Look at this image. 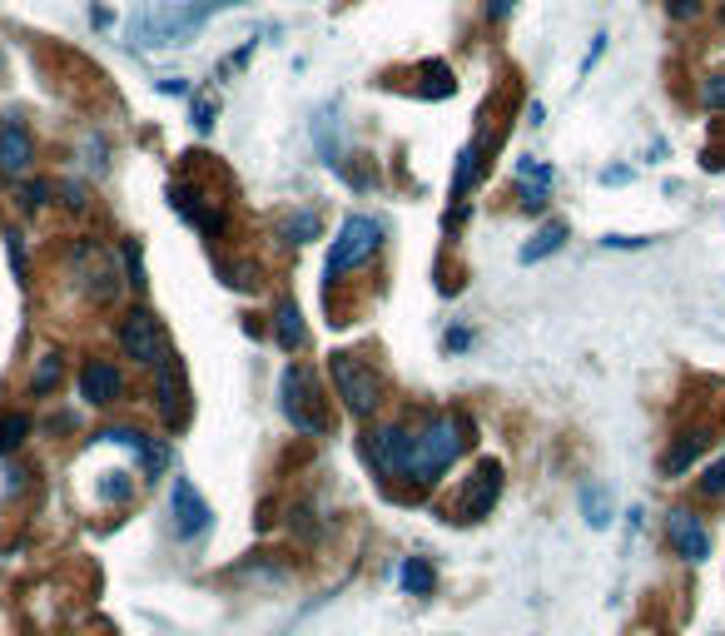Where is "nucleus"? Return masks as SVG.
Segmentation results:
<instances>
[{
  "instance_id": "1",
  "label": "nucleus",
  "mask_w": 725,
  "mask_h": 636,
  "mask_svg": "<svg viewBox=\"0 0 725 636\" xmlns=\"http://www.w3.org/2000/svg\"><path fill=\"white\" fill-rule=\"evenodd\" d=\"M229 5H244V0H200V5H150L129 21V40L144 50H164V46H185L214 11H229Z\"/></svg>"
},
{
  "instance_id": "2",
  "label": "nucleus",
  "mask_w": 725,
  "mask_h": 636,
  "mask_svg": "<svg viewBox=\"0 0 725 636\" xmlns=\"http://www.w3.org/2000/svg\"><path fill=\"white\" fill-rule=\"evenodd\" d=\"M462 433H468V428L457 423L453 412L428 418L418 433H408V462H403V478H412V483H437V478L453 468L457 453H462V443H468Z\"/></svg>"
},
{
  "instance_id": "3",
  "label": "nucleus",
  "mask_w": 725,
  "mask_h": 636,
  "mask_svg": "<svg viewBox=\"0 0 725 636\" xmlns=\"http://www.w3.org/2000/svg\"><path fill=\"white\" fill-rule=\"evenodd\" d=\"M279 398H283V418H289L298 433L323 437L328 433V412H323V393H318V378L304 364H289L279 378Z\"/></svg>"
},
{
  "instance_id": "4",
  "label": "nucleus",
  "mask_w": 725,
  "mask_h": 636,
  "mask_svg": "<svg viewBox=\"0 0 725 636\" xmlns=\"http://www.w3.org/2000/svg\"><path fill=\"white\" fill-rule=\"evenodd\" d=\"M333 389H339V398H343V408L353 412V418H368V412L378 408V373H373V364H362L358 354H333Z\"/></svg>"
},
{
  "instance_id": "5",
  "label": "nucleus",
  "mask_w": 725,
  "mask_h": 636,
  "mask_svg": "<svg viewBox=\"0 0 725 636\" xmlns=\"http://www.w3.org/2000/svg\"><path fill=\"white\" fill-rule=\"evenodd\" d=\"M378 239H383V229L368 219V214H348L339 229V239H333V254H328V279H339V274L358 269L362 259H373L378 254Z\"/></svg>"
},
{
  "instance_id": "6",
  "label": "nucleus",
  "mask_w": 725,
  "mask_h": 636,
  "mask_svg": "<svg viewBox=\"0 0 725 636\" xmlns=\"http://www.w3.org/2000/svg\"><path fill=\"white\" fill-rule=\"evenodd\" d=\"M503 497V468L497 462H478L472 468V478L462 483V493H457V503L447 507V518H457V522H482L492 512V503Z\"/></svg>"
},
{
  "instance_id": "7",
  "label": "nucleus",
  "mask_w": 725,
  "mask_h": 636,
  "mask_svg": "<svg viewBox=\"0 0 725 636\" xmlns=\"http://www.w3.org/2000/svg\"><path fill=\"white\" fill-rule=\"evenodd\" d=\"M119 348H125L135 364H144V368H154V364L169 358V339H164L160 318H154L150 308H135V314L119 323Z\"/></svg>"
},
{
  "instance_id": "8",
  "label": "nucleus",
  "mask_w": 725,
  "mask_h": 636,
  "mask_svg": "<svg viewBox=\"0 0 725 636\" xmlns=\"http://www.w3.org/2000/svg\"><path fill=\"white\" fill-rule=\"evenodd\" d=\"M666 543L676 557H686V562H705L711 557V532H705V522L696 518V512H686V507H676L666 518Z\"/></svg>"
},
{
  "instance_id": "9",
  "label": "nucleus",
  "mask_w": 725,
  "mask_h": 636,
  "mask_svg": "<svg viewBox=\"0 0 725 636\" xmlns=\"http://www.w3.org/2000/svg\"><path fill=\"white\" fill-rule=\"evenodd\" d=\"M169 507H175V532L179 537H200L209 527V503L200 497V487L189 483V478H175V493H169Z\"/></svg>"
},
{
  "instance_id": "10",
  "label": "nucleus",
  "mask_w": 725,
  "mask_h": 636,
  "mask_svg": "<svg viewBox=\"0 0 725 636\" xmlns=\"http://www.w3.org/2000/svg\"><path fill=\"white\" fill-rule=\"evenodd\" d=\"M30 160H36V140H30V130H25L21 119H5V125H0V175L5 179L25 175Z\"/></svg>"
},
{
  "instance_id": "11",
  "label": "nucleus",
  "mask_w": 725,
  "mask_h": 636,
  "mask_svg": "<svg viewBox=\"0 0 725 636\" xmlns=\"http://www.w3.org/2000/svg\"><path fill=\"white\" fill-rule=\"evenodd\" d=\"M368 462H373L383 478H398L403 462H408V433L403 428H378V433H368Z\"/></svg>"
},
{
  "instance_id": "12",
  "label": "nucleus",
  "mask_w": 725,
  "mask_h": 636,
  "mask_svg": "<svg viewBox=\"0 0 725 636\" xmlns=\"http://www.w3.org/2000/svg\"><path fill=\"white\" fill-rule=\"evenodd\" d=\"M75 264H80V279H85V294L94 298V304H110V298H115V269H110L105 264V254H100V249L94 244H80L75 249Z\"/></svg>"
},
{
  "instance_id": "13",
  "label": "nucleus",
  "mask_w": 725,
  "mask_h": 636,
  "mask_svg": "<svg viewBox=\"0 0 725 636\" xmlns=\"http://www.w3.org/2000/svg\"><path fill=\"white\" fill-rule=\"evenodd\" d=\"M80 393H85V403L105 408V403H115L119 393H125V378H119L115 364H105V358H90V364L80 368Z\"/></svg>"
},
{
  "instance_id": "14",
  "label": "nucleus",
  "mask_w": 725,
  "mask_h": 636,
  "mask_svg": "<svg viewBox=\"0 0 725 636\" xmlns=\"http://www.w3.org/2000/svg\"><path fill=\"white\" fill-rule=\"evenodd\" d=\"M154 393H160L164 423H185V378H179V364H175V358L154 364Z\"/></svg>"
},
{
  "instance_id": "15",
  "label": "nucleus",
  "mask_w": 725,
  "mask_h": 636,
  "mask_svg": "<svg viewBox=\"0 0 725 636\" xmlns=\"http://www.w3.org/2000/svg\"><path fill=\"white\" fill-rule=\"evenodd\" d=\"M705 448H711V428H690V433H681L676 443H671V453L661 458V472H666V478H681Z\"/></svg>"
},
{
  "instance_id": "16",
  "label": "nucleus",
  "mask_w": 725,
  "mask_h": 636,
  "mask_svg": "<svg viewBox=\"0 0 725 636\" xmlns=\"http://www.w3.org/2000/svg\"><path fill=\"white\" fill-rule=\"evenodd\" d=\"M517 179H522V204H526V209H542V204H547L551 169L537 165V160H522V165H517Z\"/></svg>"
},
{
  "instance_id": "17",
  "label": "nucleus",
  "mask_w": 725,
  "mask_h": 636,
  "mask_svg": "<svg viewBox=\"0 0 725 636\" xmlns=\"http://www.w3.org/2000/svg\"><path fill=\"white\" fill-rule=\"evenodd\" d=\"M576 503H582V518L592 522V527H611V493L601 483H582L576 487Z\"/></svg>"
},
{
  "instance_id": "18",
  "label": "nucleus",
  "mask_w": 725,
  "mask_h": 636,
  "mask_svg": "<svg viewBox=\"0 0 725 636\" xmlns=\"http://www.w3.org/2000/svg\"><path fill=\"white\" fill-rule=\"evenodd\" d=\"M398 582H403V592H412V597H433L437 592V572H433L428 557H408L403 572H398Z\"/></svg>"
},
{
  "instance_id": "19",
  "label": "nucleus",
  "mask_w": 725,
  "mask_h": 636,
  "mask_svg": "<svg viewBox=\"0 0 725 636\" xmlns=\"http://www.w3.org/2000/svg\"><path fill=\"white\" fill-rule=\"evenodd\" d=\"M274 333H279V348H304V318H298V308L283 298L279 308H274Z\"/></svg>"
},
{
  "instance_id": "20",
  "label": "nucleus",
  "mask_w": 725,
  "mask_h": 636,
  "mask_svg": "<svg viewBox=\"0 0 725 636\" xmlns=\"http://www.w3.org/2000/svg\"><path fill=\"white\" fill-rule=\"evenodd\" d=\"M279 234H283V244H308V239L323 234V219H318V209H298L279 225Z\"/></svg>"
},
{
  "instance_id": "21",
  "label": "nucleus",
  "mask_w": 725,
  "mask_h": 636,
  "mask_svg": "<svg viewBox=\"0 0 725 636\" xmlns=\"http://www.w3.org/2000/svg\"><path fill=\"white\" fill-rule=\"evenodd\" d=\"M562 239H567V225H542L537 239L522 249V264H537V259H547V254H557V249H562Z\"/></svg>"
},
{
  "instance_id": "22",
  "label": "nucleus",
  "mask_w": 725,
  "mask_h": 636,
  "mask_svg": "<svg viewBox=\"0 0 725 636\" xmlns=\"http://www.w3.org/2000/svg\"><path fill=\"white\" fill-rule=\"evenodd\" d=\"M30 437V418L25 412H0V453H15Z\"/></svg>"
},
{
  "instance_id": "23",
  "label": "nucleus",
  "mask_w": 725,
  "mask_h": 636,
  "mask_svg": "<svg viewBox=\"0 0 725 636\" xmlns=\"http://www.w3.org/2000/svg\"><path fill=\"white\" fill-rule=\"evenodd\" d=\"M478 185V144H468V150L457 154V175H453V194H468V189Z\"/></svg>"
},
{
  "instance_id": "24",
  "label": "nucleus",
  "mask_w": 725,
  "mask_h": 636,
  "mask_svg": "<svg viewBox=\"0 0 725 636\" xmlns=\"http://www.w3.org/2000/svg\"><path fill=\"white\" fill-rule=\"evenodd\" d=\"M55 383H60V358L50 354V358H40V373L30 378V389H36V393H50Z\"/></svg>"
},
{
  "instance_id": "25",
  "label": "nucleus",
  "mask_w": 725,
  "mask_h": 636,
  "mask_svg": "<svg viewBox=\"0 0 725 636\" xmlns=\"http://www.w3.org/2000/svg\"><path fill=\"white\" fill-rule=\"evenodd\" d=\"M46 200H50V185H46V179H36V185H21V209H25V214H36Z\"/></svg>"
},
{
  "instance_id": "26",
  "label": "nucleus",
  "mask_w": 725,
  "mask_h": 636,
  "mask_svg": "<svg viewBox=\"0 0 725 636\" xmlns=\"http://www.w3.org/2000/svg\"><path fill=\"white\" fill-rule=\"evenodd\" d=\"M422 75H428V85H422V94H433V100H437V94H447V90H453V80H447V65H428V71H422Z\"/></svg>"
},
{
  "instance_id": "27",
  "label": "nucleus",
  "mask_w": 725,
  "mask_h": 636,
  "mask_svg": "<svg viewBox=\"0 0 725 636\" xmlns=\"http://www.w3.org/2000/svg\"><path fill=\"white\" fill-rule=\"evenodd\" d=\"M701 100H705L711 110H725V71H721V75H711V80L701 85Z\"/></svg>"
},
{
  "instance_id": "28",
  "label": "nucleus",
  "mask_w": 725,
  "mask_h": 636,
  "mask_svg": "<svg viewBox=\"0 0 725 636\" xmlns=\"http://www.w3.org/2000/svg\"><path fill=\"white\" fill-rule=\"evenodd\" d=\"M701 493H705V497H721V493H725V458L711 462V472L701 478Z\"/></svg>"
},
{
  "instance_id": "29",
  "label": "nucleus",
  "mask_w": 725,
  "mask_h": 636,
  "mask_svg": "<svg viewBox=\"0 0 725 636\" xmlns=\"http://www.w3.org/2000/svg\"><path fill=\"white\" fill-rule=\"evenodd\" d=\"M100 493H105L110 503H125V497H129V483H125V472H105V487H100Z\"/></svg>"
},
{
  "instance_id": "30",
  "label": "nucleus",
  "mask_w": 725,
  "mask_h": 636,
  "mask_svg": "<svg viewBox=\"0 0 725 636\" xmlns=\"http://www.w3.org/2000/svg\"><path fill=\"white\" fill-rule=\"evenodd\" d=\"M209 125H214V100L200 94V100H194V130H209Z\"/></svg>"
},
{
  "instance_id": "31",
  "label": "nucleus",
  "mask_w": 725,
  "mask_h": 636,
  "mask_svg": "<svg viewBox=\"0 0 725 636\" xmlns=\"http://www.w3.org/2000/svg\"><path fill=\"white\" fill-rule=\"evenodd\" d=\"M125 259H129V279L144 283V269H140V244H125Z\"/></svg>"
},
{
  "instance_id": "32",
  "label": "nucleus",
  "mask_w": 725,
  "mask_h": 636,
  "mask_svg": "<svg viewBox=\"0 0 725 636\" xmlns=\"http://www.w3.org/2000/svg\"><path fill=\"white\" fill-rule=\"evenodd\" d=\"M701 11V0H671V15H676V21H686V15H696Z\"/></svg>"
},
{
  "instance_id": "33",
  "label": "nucleus",
  "mask_w": 725,
  "mask_h": 636,
  "mask_svg": "<svg viewBox=\"0 0 725 636\" xmlns=\"http://www.w3.org/2000/svg\"><path fill=\"white\" fill-rule=\"evenodd\" d=\"M646 239H636V234H607V249H641Z\"/></svg>"
},
{
  "instance_id": "34",
  "label": "nucleus",
  "mask_w": 725,
  "mask_h": 636,
  "mask_svg": "<svg viewBox=\"0 0 725 636\" xmlns=\"http://www.w3.org/2000/svg\"><path fill=\"white\" fill-rule=\"evenodd\" d=\"M512 5H517V0H487V15H492V21H503Z\"/></svg>"
},
{
  "instance_id": "35",
  "label": "nucleus",
  "mask_w": 725,
  "mask_h": 636,
  "mask_svg": "<svg viewBox=\"0 0 725 636\" xmlns=\"http://www.w3.org/2000/svg\"><path fill=\"white\" fill-rule=\"evenodd\" d=\"M721 21H725V11H721Z\"/></svg>"
}]
</instances>
